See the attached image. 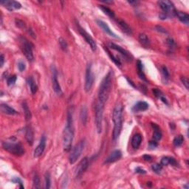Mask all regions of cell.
Wrapping results in <instances>:
<instances>
[{"mask_svg": "<svg viewBox=\"0 0 189 189\" xmlns=\"http://www.w3.org/2000/svg\"><path fill=\"white\" fill-rule=\"evenodd\" d=\"M2 148L12 155L18 157L22 156L24 154V149L22 143L15 138H11L6 141H4L2 143Z\"/></svg>", "mask_w": 189, "mask_h": 189, "instance_id": "4", "label": "cell"}, {"mask_svg": "<svg viewBox=\"0 0 189 189\" xmlns=\"http://www.w3.org/2000/svg\"><path fill=\"white\" fill-rule=\"evenodd\" d=\"M104 3H107V4H112L113 1H102Z\"/></svg>", "mask_w": 189, "mask_h": 189, "instance_id": "54", "label": "cell"}, {"mask_svg": "<svg viewBox=\"0 0 189 189\" xmlns=\"http://www.w3.org/2000/svg\"><path fill=\"white\" fill-rule=\"evenodd\" d=\"M20 42H21V48H22V51L23 53L24 54L27 59L32 62L34 60V55H33V46L32 44L29 42L25 38L21 37L20 38Z\"/></svg>", "mask_w": 189, "mask_h": 189, "instance_id": "6", "label": "cell"}, {"mask_svg": "<svg viewBox=\"0 0 189 189\" xmlns=\"http://www.w3.org/2000/svg\"><path fill=\"white\" fill-rule=\"evenodd\" d=\"M161 165H174V166H177L178 163L176 160L174 159V157H164L162 158L161 160Z\"/></svg>", "mask_w": 189, "mask_h": 189, "instance_id": "22", "label": "cell"}, {"mask_svg": "<svg viewBox=\"0 0 189 189\" xmlns=\"http://www.w3.org/2000/svg\"><path fill=\"white\" fill-rule=\"evenodd\" d=\"M13 182H14L15 183H19V186H20V188H24V186H22V180H21L19 178V177H15V178L13 180Z\"/></svg>", "mask_w": 189, "mask_h": 189, "instance_id": "45", "label": "cell"}, {"mask_svg": "<svg viewBox=\"0 0 189 189\" xmlns=\"http://www.w3.org/2000/svg\"><path fill=\"white\" fill-rule=\"evenodd\" d=\"M73 138H74V128H73V115L72 113L69 112L68 116H67V124L63 132V148L64 151L69 152L70 150Z\"/></svg>", "mask_w": 189, "mask_h": 189, "instance_id": "2", "label": "cell"}, {"mask_svg": "<svg viewBox=\"0 0 189 189\" xmlns=\"http://www.w3.org/2000/svg\"><path fill=\"white\" fill-rule=\"evenodd\" d=\"M181 81L183 84V85L186 86V88L187 90H188L189 88V81L188 78H186V77H181Z\"/></svg>", "mask_w": 189, "mask_h": 189, "instance_id": "42", "label": "cell"}, {"mask_svg": "<svg viewBox=\"0 0 189 189\" xmlns=\"http://www.w3.org/2000/svg\"><path fill=\"white\" fill-rule=\"evenodd\" d=\"M0 109H1L2 112L3 114H5V115H14L17 114V112L13 108L10 107L9 105H7L6 103H1V105H0Z\"/></svg>", "mask_w": 189, "mask_h": 189, "instance_id": "19", "label": "cell"}, {"mask_svg": "<svg viewBox=\"0 0 189 189\" xmlns=\"http://www.w3.org/2000/svg\"><path fill=\"white\" fill-rule=\"evenodd\" d=\"M104 104L98 101L95 106V126L98 133L102 132V122H103Z\"/></svg>", "mask_w": 189, "mask_h": 189, "instance_id": "5", "label": "cell"}, {"mask_svg": "<svg viewBox=\"0 0 189 189\" xmlns=\"http://www.w3.org/2000/svg\"><path fill=\"white\" fill-rule=\"evenodd\" d=\"M183 141H184V138H183L182 135L181 134H179V135L176 136L174 139L173 140V143L176 147H178V146H180L183 143Z\"/></svg>", "mask_w": 189, "mask_h": 189, "instance_id": "34", "label": "cell"}, {"mask_svg": "<svg viewBox=\"0 0 189 189\" xmlns=\"http://www.w3.org/2000/svg\"><path fill=\"white\" fill-rule=\"evenodd\" d=\"M22 106L23 111H24V117H25V120L27 121H30L32 117V115H31V112H30V109H29L28 103H27L26 101H23Z\"/></svg>", "mask_w": 189, "mask_h": 189, "instance_id": "28", "label": "cell"}, {"mask_svg": "<svg viewBox=\"0 0 189 189\" xmlns=\"http://www.w3.org/2000/svg\"><path fill=\"white\" fill-rule=\"evenodd\" d=\"M128 2L129 3V4H131V5H137V4H138L139 2L138 1H129Z\"/></svg>", "mask_w": 189, "mask_h": 189, "instance_id": "52", "label": "cell"}, {"mask_svg": "<svg viewBox=\"0 0 189 189\" xmlns=\"http://www.w3.org/2000/svg\"><path fill=\"white\" fill-rule=\"evenodd\" d=\"M137 69H138V74L140 79H142L144 81H147L146 80L145 73L143 72V63L140 60H138L137 61Z\"/></svg>", "mask_w": 189, "mask_h": 189, "instance_id": "25", "label": "cell"}, {"mask_svg": "<svg viewBox=\"0 0 189 189\" xmlns=\"http://www.w3.org/2000/svg\"><path fill=\"white\" fill-rule=\"evenodd\" d=\"M153 93L156 96V97L159 98H160V97H162V96L163 95V92H162L160 90H158V89H154V90H153Z\"/></svg>", "mask_w": 189, "mask_h": 189, "instance_id": "44", "label": "cell"}, {"mask_svg": "<svg viewBox=\"0 0 189 189\" xmlns=\"http://www.w3.org/2000/svg\"><path fill=\"white\" fill-rule=\"evenodd\" d=\"M100 8L102 10V11H103L106 15H107V16L110 17V18H114V17H115V13L108 7L104 6V5H100Z\"/></svg>", "mask_w": 189, "mask_h": 189, "instance_id": "32", "label": "cell"}, {"mask_svg": "<svg viewBox=\"0 0 189 189\" xmlns=\"http://www.w3.org/2000/svg\"><path fill=\"white\" fill-rule=\"evenodd\" d=\"M122 157V152L120 150H115L109 155L107 159H106L104 163H115L121 159Z\"/></svg>", "mask_w": 189, "mask_h": 189, "instance_id": "17", "label": "cell"}, {"mask_svg": "<svg viewBox=\"0 0 189 189\" xmlns=\"http://www.w3.org/2000/svg\"><path fill=\"white\" fill-rule=\"evenodd\" d=\"M28 33L30 34V36H31L33 38H36V34L34 33V32H33V30H32V29H28Z\"/></svg>", "mask_w": 189, "mask_h": 189, "instance_id": "51", "label": "cell"}, {"mask_svg": "<svg viewBox=\"0 0 189 189\" xmlns=\"http://www.w3.org/2000/svg\"><path fill=\"white\" fill-rule=\"evenodd\" d=\"M15 23H16V25L19 28H21V29H25L26 28L25 23H24V22H23L22 20L16 19V20H15Z\"/></svg>", "mask_w": 189, "mask_h": 189, "instance_id": "39", "label": "cell"}, {"mask_svg": "<svg viewBox=\"0 0 189 189\" xmlns=\"http://www.w3.org/2000/svg\"><path fill=\"white\" fill-rule=\"evenodd\" d=\"M117 23H118V25L121 27V28L122 29L123 32L129 35L132 34V28L129 27V24H127L126 22H124L123 20H121V19H119V20H117Z\"/></svg>", "mask_w": 189, "mask_h": 189, "instance_id": "24", "label": "cell"}, {"mask_svg": "<svg viewBox=\"0 0 189 189\" xmlns=\"http://www.w3.org/2000/svg\"><path fill=\"white\" fill-rule=\"evenodd\" d=\"M148 104L146 101H139L132 108V111L134 112H143L147 110L148 109Z\"/></svg>", "mask_w": 189, "mask_h": 189, "instance_id": "18", "label": "cell"}, {"mask_svg": "<svg viewBox=\"0 0 189 189\" xmlns=\"http://www.w3.org/2000/svg\"><path fill=\"white\" fill-rule=\"evenodd\" d=\"M18 68L20 72H23L26 69V65L23 61H19L18 63Z\"/></svg>", "mask_w": 189, "mask_h": 189, "instance_id": "43", "label": "cell"}, {"mask_svg": "<svg viewBox=\"0 0 189 189\" xmlns=\"http://www.w3.org/2000/svg\"><path fill=\"white\" fill-rule=\"evenodd\" d=\"M108 46H109V47L111 48V49L115 50V51L119 52V53L124 57V59H126V61H132V56L131 55V54L129 53L128 51H126V50H124L123 48L120 47V46H118L116 44L112 43V42H109V43H108Z\"/></svg>", "mask_w": 189, "mask_h": 189, "instance_id": "12", "label": "cell"}, {"mask_svg": "<svg viewBox=\"0 0 189 189\" xmlns=\"http://www.w3.org/2000/svg\"><path fill=\"white\" fill-rule=\"evenodd\" d=\"M161 73L163 76V80L164 82H167L169 80V73L167 67L165 66H163L161 67Z\"/></svg>", "mask_w": 189, "mask_h": 189, "instance_id": "33", "label": "cell"}, {"mask_svg": "<svg viewBox=\"0 0 189 189\" xmlns=\"http://www.w3.org/2000/svg\"><path fill=\"white\" fill-rule=\"evenodd\" d=\"M166 42L170 49H174V48L176 47V44H175V42L174 41L173 38H167Z\"/></svg>", "mask_w": 189, "mask_h": 189, "instance_id": "41", "label": "cell"}, {"mask_svg": "<svg viewBox=\"0 0 189 189\" xmlns=\"http://www.w3.org/2000/svg\"><path fill=\"white\" fill-rule=\"evenodd\" d=\"M16 79H17L16 76H15V75H14V76H10L9 78H7V85H8V86H12V85H13V84H14L15 83H16Z\"/></svg>", "mask_w": 189, "mask_h": 189, "instance_id": "40", "label": "cell"}, {"mask_svg": "<svg viewBox=\"0 0 189 189\" xmlns=\"http://www.w3.org/2000/svg\"><path fill=\"white\" fill-rule=\"evenodd\" d=\"M104 50H105L106 52H107L108 55H109V56L110 57L111 60L113 62L115 63V64H116L117 67H121V60H120V59H117V58H116L115 56H114V55H112V54L111 52L109 51V49H108V48H106L105 47H104Z\"/></svg>", "mask_w": 189, "mask_h": 189, "instance_id": "31", "label": "cell"}, {"mask_svg": "<svg viewBox=\"0 0 189 189\" xmlns=\"http://www.w3.org/2000/svg\"><path fill=\"white\" fill-rule=\"evenodd\" d=\"M152 169L155 173L157 174H160L161 173L162 169H163V165H162L161 164L155 163L152 165Z\"/></svg>", "mask_w": 189, "mask_h": 189, "instance_id": "36", "label": "cell"}, {"mask_svg": "<svg viewBox=\"0 0 189 189\" xmlns=\"http://www.w3.org/2000/svg\"><path fill=\"white\" fill-rule=\"evenodd\" d=\"M96 22H97L98 25L99 26L101 29H103V31L105 33H107L108 35H109L110 36H112V37L115 38H118V39H120V37H119L118 36H117L115 33H113L112 31L110 28H109V25H108L107 23L104 22L103 21L100 20V19H97V20H96Z\"/></svg>", "mask_w": 189, "mask_h": 189, "instance_id": "16", "label": "cell"}, {"mask_svg": "<svg viewBox=\"0 0 189 189\" xmlns=\"http://www.w3.org/2000/svg\"><path fill=\"white\" fill-rule=\"evenodd\" d=\"M28 83L29 86H30V91H31L32 94H36V92H37V90H38V86H37V85H36L33 78L31 76L29 77V78H28Z\"/></svg>", "mask_w": 189, "mask_h": 189, "instance_id": "29", "label": "cell"}, {"mask_svg": "<svg viewBox=\"0 0 189 189\" xmlns=\"http://www.w3.org/2000/svg\"><path fill=\"white\" fill-rule=\"evenodd\" d=\"M76 23L77 28H78V30L79 33L81 34V36L82 37L85 39L86 43L89 44V45H90V47H91L92 51L93 52L96 51V50H97V44H96L95 41H94L93 38H92V36H90V35L88 33L86 32V30L80 25V24H79L78 21H76Z\"/></svg>", "mask_w": 189, "mask_h": 189, "instance_id": "8", "label": "cell"}, {"mask_svg": "<svg viewBox=\"0 0 189 189\" xmlns=\"http://www.w3.org/2000/svg\"><path fill=\"white\" fill-rule=\"evenodd\" d=\"M88 158L87 157H84L81 160L80 163H79L78 167L76 168V177H81V175L84 174V171L86 170L88 167Z\"/></svg>", "mask_w": 189, "mask_h": 189, "instance_id": "13", "label": "cell"}, {"mask_svg": "<svg viewBox=\"0 0 189 189\" xmlns=\"http://www.w3.org/2000/svg\"><path fill=\"white\" fill-rule=\"evenodd\" d=\"M25 138L27 142L30 146H32L33 144L34 141V134L33 131L30 126H27L25 130Z\"/></svg>", "mask_w": 189, "mask_h": 189, "instance_id": "21", "label": "cell"}, {"mask_svg": "<svg viewBox=\"0 0 189 189\" xmlns=\"http://www.w3.org/2000/svg\"><path fill=\"white\" fill-rule=\"evenodd\" d=\"M126 79H127V80H128V81L129 82V84H131V85H132V86H133V87H135V85H134V84H133V83H132V81H131V80H129V79L128 78H126Z\"/></svg>", "mask_w": 189, "mask_h": 189, "instance_id": "53", "label": "cell"}, {"mask_svg": "<svg viewBox=\"0 0 189 189\" xmlns=\"http://www.w3.org/2000/svg\"><path fill=\"white\" fill-rule=\"evenodd\" d=\"M80 117L81 123L84 125H86V121H87V109L85 106L81 107V113H80Z\"/></svg>", "mask_w": 189, "mask_h": 189, "instance_id": "30", "label": "cell"}, {"mask_svg": "<svg viewBox=\"0 0 189 189\" xmlns=\"http://www.w3.org/2000/svg\"><path fill=\"white\" fill-rule=\"evenodd\" d=\"M138 39H139V42H140V43L141 44L143 47L147 48L150 46V40L146 34H144V33L139 34Z\"/></svg>", "mask_w": 189, "mask_h": 189, "instance_id": "27", "label": "cell"}, {"mask_svg": "<svg viewBox=\"0 0 189 189\" xmlns=\"http://www.w3.org/2000/svg\"><path fill=\"white\" fill-rule=\"evenodd\" d=\"M1 5H3L10 11H13L14 10H19L22 7V5L16 1H2L0 2Z\"/></svg>", "mask_w": 189, "mask_h": 189, "instance_id": "15", "label": "cell"}, {"mask_svg": "<svg viewBox=\"0 0 189 189\" xmlns=\"http://www.w3.org/2000/svg\"><path fill=\"white\" fill-rule=\"evenodd\" d=\"M84 146H85V140H82L80 142H78V143L75 146L72 152H71L70 155H69V163L74 164L77 161V160H78V158L81 155L83 150H84Z\"/></svg>", "mask_w": 189, "mask_h": 189, "instance_id": "7", "label": "cell"}, {"mask_svg": "<svg viewBox=\"0 0 189 189\" xmlns=\"http://www.w3.org/2000/svg\"><path fill=\"white\" fill-rule=\"evenodd\" d=\"M59 45L61 48V50H63L64 51H67V48H68V44H67V42H66V40L64 39L63 38H59Z\"/></svg>", "mask_w": 189, "mask_h": 189, "instance_id": "37", "label": "cell"}, {"mask_svg": "<svg viewBox=\"0 0 189 189\" xmlns=\"http://www.w3.org/2000/svg\"><path fill=\"white\" fill-rule=\"evenodd\" d=\"M112 73L109 72L102 81L98 91V101L105 105L109 96L112 86Z\"/></svg>", "mask_w": 189, "mask_h": 189, "instance_id": "3", "label": "cell"}, {"mask_svg": "<svg viewBox=\"0 0 189 189\" xmlns=\"http://www.w3.org/2000/svg\"><path fill=\"white\" fill-rule=\"evenodd\" d=\"M175 16H177V18L179 19V20L181 22H182L183 24L188 25L189 24V16L188 14H187L186 13L182 12L180 11H175Z\"/></svg>", "mask_w": 189, "mask_h": 189, "instance_id": "20", "label": "cell"}, {"mask_svg": "<svg viewBox=\"0 0 189 189\" xmlns=\"http://www.w3.org/2000/svg\"><path fill=\"white\" fill-rule=\"evenodd\" d=\"M142 142V136L140 134H135L132 138V146L134 149L140 147Z\"/></svg>", "mask_w": 189, "mask_h": 189, "instance_id": "23", "label": "cell"}, {"mask_svg": "<svg viewBox=\"0 0 189 189\" xmlns=\"http://www.w3.org/2000/svg\"><path fill=\"white\" fill-rule=\"evenodd\" d=\"M158 143L157 141L154 140V141H150L149 144H148V146H149L150 148H155L156 147H157Z\"/></svg>", "mask_w": 189, "mask_h": 189, "instance_id": "46", "label": "cell"}, {"mask_svg": "<svg viewBox=\"0 0 189 189\" xmlns=\"http://www.w3.org/2000/svg\"><path fill=\"white\" fill-rule=\"evenodd\" d=\"M44 179H45V188H51V174L50 173L47 172L45 174V176H44Z\"/></svg>", "mask_w": 189, "mask_h": 189, "instance_id": "38", "label": "cell"}, {"mask_svg": "<svg viewBox=\"0 0 189 189\" xmlns=\"http://www.w3.org/2000/svg\"><path fill=\"white\" fill-rule=\"evenodd\" d=\"M156 30H157L158 32H160V33H167V31L165 30V28H162L161 26H157L156 27Z\"/></svg>", "mask_w": 189, "mask_h": 189, "instance_id": "48", "label": "cell"}, {"mask_svg": "<svg viewBox=\"0 0 189 189\" xmlns=\"http://www.w3.org/2000/svg\"><path fill=\"white\" fill-rule=\"evenodd\" d=\"M94 82V75L92 71V65L91 64L87 65L86 70V76H85V86L84 89L86 92H90L92 89V86L93 85Z\"/></svg>", "mask_w": 189, "mask_h": 189, "instance_id": "10", "label": "cell"}, {"mask_svg": "<svg viewBox=\"0 0 189 189\" xmlns=\"http://www.w3.org/2000/svg\"><path fill=\"white\" fill-rule=\"evenodd\" d=\"M158 5L160 8L163 11V13H167L168 15H169V16L174 17L175 16V11L176 10L174 8V4L171 2V1H159L158 2Z\"/></svg>", "mask_w": 189, "mask_h": 189, "instance_id": "9", "label": "cell"}, {"mask_svg": "<svg viewBox=\"0 0 189 189\" xmlns=\"http://www.w3.org/2000/svg\"><path fill=\"white\" fill-rule=\"evenodd\" d=\"M135 172L136 173H139V174H146V170H144L143 169H142V168L140 167H138L135 169Z\"/></svg>", "mask_w": 189, "mask_h": 189, "instance_id": "47", "label": "cell"}, {"mask_svg": "<svg viewBox=\"0 0 189 189\" xmlns=\"http://www.w3.org/2000/svg\"><path fill=\"white\" fill-rule=\"evenodd\" d=\"M45 147H46V137L43 135L42 137L39 144H38L37 147L36 148V149L34 150V153H33L34 157L36 158L39 157L40 156L44 153Z\"/></svg>", "mask_w": 189, "mask_h": 189, "instance_id": "14", "label": "cell"}, {"mask_svg": "<svg viewBox=\"0 0 189 189\" xmlns=\"http://www.w3.org/2000/svg\"><path fill=\"white\" fill-rule=\"evenodd\" d=\"M52 81H53V88L58 95H62L63 92L58 81V72L54 66H52Z\"/></svg>", "mask_w": 189, "mask_h": 189, "instance_id": "11", "label": "cell"}, {"mask_svg": "<svg viewBox=\"0 0 189 189\" xmlns=\"http://www.w3.org/2000/svg\"><path fill=\"white\" fill-rule=\"evenodd\" d=\"M152 126L154 129V133H153V138L155 141H158L162 138V132L160 127L157 126L155 123H152Z\"/></svg>", "mask_w": 189, "mask_h": 189, "instance_id": "26", "label": "cell"}, {"mask_svg": "<svg viewBox=\"0 0 189 189\" xmlns=\"http://www.w3.org/2000/svg\"><path fill=\"white\" fill-rule=\"evenodd\" d=\"M143 160H146V161H152V157H151V156L150 155H143Z\"/></svg>", "mask_w": 189, "mask_h": 189, "instance_id": "49", "label": "cell"}, {"mask_svg": "<svg viewBox=\"0 0 189 189\" xmlns=\"http://www.w3.org/2000/svg\"><path fill=\"white\" fill-rule=\"evenodd\" d=\"M123 107L121 103H117L114 108L112 113V120L114 122L112 140L114 141H116L121 134L123 124Z\"/></svg>", "mask_w": 189, "mask_h": 189, "instance_id": "1", "label": "cell"}, {"mask_svg": "<svg viewBox=\"0 0 189 189\" xmlns=\"http://www.w3.org/2000/svg\"><path fill=\"white\" fill-rule=\"evenodd\" d=\"M0 61H1V63H0V67H2L4 63H5V56H4L3 54H1V56H0Z\"/></svg>", "mask_w": 189, "mask_h": 189, "instance_id": "50", "label": "cell"}, {"mask_svg": "<svg viewBox=\"0 0 189 189\" xmlns=\"http://www.w3.org/2000/svg\"><path fill=\"white\" fill-rule=\"evenodd\" d=\"M33 188H40V178L39 176L37 173H35L33 176Z\"/></svg>", "mask_w": 189, "mask_h": 189, "instance_id": "35", "label": "cell"}]
</instances>
